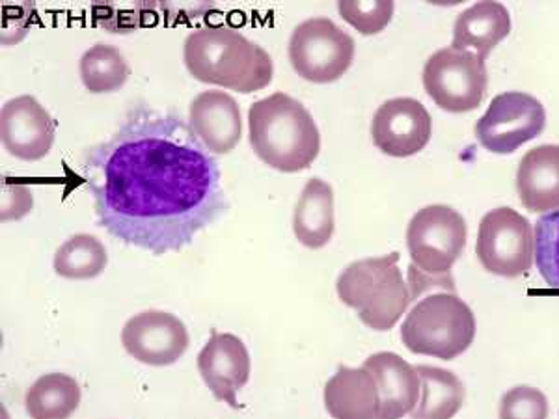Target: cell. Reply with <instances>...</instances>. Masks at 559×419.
<instances>
[{"label": "cell", "mask_w": 559, "mask_h": 419, "mask_svg": "<svg viewBox=\"0 0 559 419\" xmlns=\"http://www.w3.org/2000/svg\"><path fill=\"white\" fill-rule=\"evenodd\" d=\"M97 223L118 241L179 252L228 211L221 168L191 123L134 108L81 165Z\"/></svg>", "instance_id": "cell-1"}, {"label": "cell", "mask_w": 559, "mask_h": 419, "mask_svg": "<svg viewBox=\"0 0 559 419\" xmlns=\"http://www.w3.org/2000/svg\"><path fill=\"white\" fill-rule=\"evenodd\" d=\"M183 60L198 81L252 94L273 81V60L231 26L198 28L185 39Z\"/></svg>", "instance_id": "cell-2"}, {"label": "cell", "mask_w": 559, "mask_h": 419, "mask_svg": "<svg viewBox=\"0 0 559 419\" xmlns=\"http://www.w3.org/2000/svg\"><path fill=\"white\" fill-rule=\"evenodd\" d=\"M248 131L255 155L280 172H300L321 152V134L310 110L284 92L250 107Z\"/></svg>", "instance_id": "cell-3"}, {"label": "cell", "mask_w": 559, "mask_h": 419, "mask_svg": "<svg viewBox=\"0 0 559 419\" xmlns=\"http://www.w3.org/2000/svg\"><path fill=\"white\" fill-rule=\"evenodd\" d=\"M400 258L392 252L355 261L337 278V297L356 310L371 331H392L411 304V289L401 274Z\"/></svg>", "instance_id": "cell-4"}, {"label": "cell", "mask_w": 559, "mask_h": 419, "mask_svg": "<svg viewBox=\"0 0 559 419\" xmlns=\"http://www.w3.org/2000/svg\"><path fill=\"white\" fill-rule=\"evenodd\" d=\"M476 318L457 292L437 291L414 304L401 324V339L414 355L455 360L471 349Z\"/></svg>", "instance_id": "cell-5"}, {"label": "cell", "mask_w": 559, "mask_h": 419, "mask_svg": "<svg viewBox=\"0 0 559 419\" xmlns=\"http://www.w3.org/2000/svg\"><path fill=\"white\" fill-rule=\"evenodd\" d=\"M463 215L448 205H429L413 216L407 228V248L413 267L431 278L452 276L466 247Z\"/></svg>", "instance_id": "cell-6"}, {"label": "cell", "mask_w": 559, "mask_h": 419, "mask_svg": "<svg viewBox=\"0 0 559 419\" xmlns=\"http://www.w3.org/2000/svg\"><path fill=\"white\" fill-rule=\"evenodd\" d=\"M287 55L306 81L334 83L355 60V39L329 17H312L293 31Z\"/></svg>", "instance_id": "cell-7"}, {"label": "cell", "mask_w": 559, "mask_h": 419, "mask_svg": "<svg viewBox=\"0 0 559 419\" xmlns=\"http://www.w3.org/2000/svg\"><path fill=\"white\" fill-rule=\"evenodd\" d=\"M489 86L484 58L471 51L445 47L435 52L424 68V88L445 112L476 110Z\"/></svg>", "instance_id": "cell-8"}, {"label": "cell", "mask_w": 559, "mask_h": 419, "mask_svg": "<svg viewBox=\"0 0 559 419\" xmlns=\"http://www.w3.org/2000/svg\"><path fill=\"white\" fill-rule=\"evenodd\" d=\"M476 254L487 273L502 278L524 276L534 263V229L511 207L489 211L479 224Z\"/></svg>", "instance_id": "cell-9"}, {"label": "cell", "mask_w": 559, "mask_h": 419, "mask_svg": "<svg viewBox=\"0 0 559 419\" xmlns=\"http://www.w3.org/2000/svg\"><path fill=\"white\" fill-rule=\"evenodd\" d=\"M547 125V112L534 96L506 92L496 96L476 123L477 142L490 153H515L537 139Z\"/></svg>", "instance_id": "cell-10"}, {"label": "cell", "mask_w": 559, "mask_h": 419, "mask_svg": "<svg viewBox=\"0 0 559 419\" xmlns=\"http://www.w3.org/2000/svg\"><path fill=\"white\" fill-rule=\"evenodd\" d=\"M189 332L173 313H139L129 319L121 331V344L134 360L155 368L178 362L189 349Z\"/></svg>", "instance_id": "cell-11"}, {"label": "cell", "mask_w": 559, "mask_h": 419, "mask_svg": "<svg viewBox=\"0 0 559 419\" xmlns=\"http://www.w3.org/2000/svg\"><path fill=\"white\" fill-rule=\"evenodd\" d=\"M431 133L429 110L413 97L388 99L371 121L373 144L390 157L416 155L429 144Z\"/></svg>", "instance_id": "cell-12"}, {"label": "cell", "mask_w": 559, "mask_h": 419, "mask_svg": "<svg viewBox=\"0 0 559 419\" xmlns=\"http://www.w3.org/2000/svg\"><path fill=\"white\" fill-rule=\"evenodd\" d=\"M55 121L33 96L13 97L0 110V140L10 155L44 159L55 144Z\"/></svg>", "instance_id": "cell-13"}, {"label": "cell", "mask_w": 559, "mask_h": 419, "mask_svg": "<svg viewBox=\"0 0 559 419\" xmlns=\"http://www.w3.org/2000/svg\"><path fill=\"white\" fill-rule=\"evenodd\" d=\"M198 371L216 400L241 408L237 394L250 379V355L239 337L211 331L210 342L198 355Z\"/></svg>", "instance_id": "cell-14"}, {"label": "cell", "mask_w": 559, "mask_h": 419, "mask_svg": "<svg viewBox=\"0 0 559 419\" xmlns=\"http://www.w3.org/2000/svg\"><path fill=\"white\" fill-rule=\"evenodd\" d=\"M379 392L377 419H401L413 414L421 397V382L414 366L395 352H377L362 366Z\"/></svg>", "instance_id": "cell-15"}, {"label": "cell", "mask_w": 559, "mask_h": 419, "mask_svg": "<svg viewBox=\"0 0 559 419\" xmlns=\"http://www.w3.org/2000/svg\"><path fill=\"white\" fill-rule=\"evenodd\" d=\"M189 123L213 155H226L242 136L241 108L226 92L207 89L191 103Z\"/></svg>", "instance_id": "cell-16"}, {"label": "cell", "mask_w": 559, "mask_h": 419, "mask_svg": "<svg viewBox=\"0 0 559 419\" xmlns=\"http://www.w3.org/2000/svg\"><path fill=\"white\" fill-rule=\"evenodd\" d=\"M516 191L532 213L559 210V146H537L522 157Z\"/></svg>", "instance_id": "cell-17"}, {"label": "cell", "mask_w": 559, "mask_h": 419, "mask_svg": "<svg viewBox=\"0 0 559 419\" xmlns=\"http://www.w3.org/2000/svg\"><path fill=\"white\" fill-rule=\"evenodd\" d=\"M324 407L334 419H377L379 392L364 368L340 366L324 386Z\"/></svg>", "instance_id": "cell-18"}, {"label": "cell", "mask_w": 559, "mask_h": 419, "mask_svg": "<svg viewBox=\"0 0 559 419\" xmlns=\"http://www.w3.org/2000/svg\"><path fill=\"white\" fill-rule=\"evenodd\" d=\"M511 33L508 8L500 2H477L464 10L453 26V49L471 51L487 60L496 45Z\"/></svg>", "instance_id": "cell-19"}, {"label": "cell", "mask_w": 559, "mask_h": 419, "mask_svg": "<svg viewBox=\"0 0 559 419\" xmlns=\"http://www.w3.org/2000/svg\"><path fill=\"white\" fill-rule=\"evenodd\" d=\"M334 192L323 179L306 183L293 216V231L306 248H323L334 236Z\"/></svg>", "instance_id": "cell-20"}, {"label": "cell", "mask_w": 559, "mask_h": 419, "mask_svg": "<svg viewBox=\"0 0 559 419\" xmlns=\"http://www.w3.org/2000/svg\"><path fill=\"white\" fill-rule=\"evenodd\" d=\"M421 382V397L411 419H453L463 408L466 390L455 373L432 366H414Z\"/></svg>", "instance_id": "cell-21"}, {"label": "cell", "mask_w": 559, "mask_h": 419, "mask_svg": "<svg viewBox=\"0 0 559 419\" xmlns=\"http://www.w3.org/2000/svg\"><path fill=\"white\" fill-rule=\"evenodd\" d=\"M81 387L64 373L44 375L26 392V412L33 419H68L81 405Z\"/></svg>", "instance_id": "cell-22"}, {"label": "cell", "mask_w": 559, "mask_h": 419, "mask_svg": "<svg viewBox=\"0 0 559 419\" xmlns=\"http://www.w3.org/2000/svg\"><path fill=\"white\" fill-rule=\"evenodd\" d=\"M79 71L83 84L94 94L120 89L131 75L128 60L112 45L97 44L84 52Z\"/></svg>", "instance_id": "cell-23"}, {"label": "cell", "mask_w": 559, "mask_h": 419, "mask_svg": "<svg viewBox=\"0 0 559 419\" xmlns=\"http://www.w3.org/2000/svg\"><path fill=\"white\" fill-rule=\"evenodd\" d=\"M107 250L97 237L79 234L58 248L55 271L68 279L96 278L107 267Z\"/></svg>", "instance_id": "cell-24"}, {"label": "cell", "mask_w": 559, "mask_h": 419, "mask_svg": "<svg viewBox=\"0 0 559 419\" xmlns=\"http://www.w3.org/2000/svg\"><path fill=\"white\" fill-rule=\"evenodd\" d=\"M535 263L540 278L559 295V210L540 216L535 224Z\"/></svg>", "instance_id": "cell-25"}, {"label": "cell", "mask_w": 559, "mask_h": 419, "mask_svg": "<svg viewBox=\"0 0 559 419\" xmlns=\"http://www.w3.org/2000/svg\"><path fill=\"white\" fill-rule=\"evenodd\" d=\"M394 2L381 0V2H355V0H342L337 4V12L344 17L345 23L355 26L364 36H373L381 33L394 15Z\"/></svg>", "instance_id": "cell-26"}, {"label": "cell", "mask_w": 559, "mask_h": 419, "mask_svg": "<svg viewBox=\"0 0 559 419\" xmlns=\"http://www.w3.org/2000/svg\"><path fill=\"white\" fill-rule=\"evenodd\" d=\"M500 419H548L547 395L532 386L508 390L500 400Z\"/></svg>", "instance_id": "cell-27"}, {"label": "cell", "mask_w": 559, "mask_h": 419, "mask_svg": "<svg viewBox=\"0 0 559 419\" xmlns=\"http://www.w3.org/2000/svg\"><path fill=\"white\" fill-rule=\"evenodd\" d=\"M146 7L144 4H96L94 7V20L107 31L116 34H128L136 31L139 26L147 25Z\"/></svg>", "instance_id": "cell-28"}, {"label": "cell", "mask_w": 559, "mask_h": 419, "mask_svg": "<svg viewBox=\"0 0 559 419\" xmlns=\"http://www.w3.org/2000/svg\"><path fill=\"white\" fill-rule=\"evenodd\" d=\"M33 23V7H2V44H17Z\"/></svg>", "instance_id": "cell-29"}, {"label": "cell", "mask_w": 559, "mask_h": 419, "mask_svg": "<svg viewBox=\"0 0 559 419\" xmlns=\"http://www.w3.org/2000/svg\"><path fill=\"white\" fill-rule=\"evenodd\" d=\"M7 189L10 196L2 197V218L8 220V218H20V216L26 215L33 207V197H31L28 189L21 184H8Z\"/></svg>", "instance_id": "cell-30"}]
</instances>
